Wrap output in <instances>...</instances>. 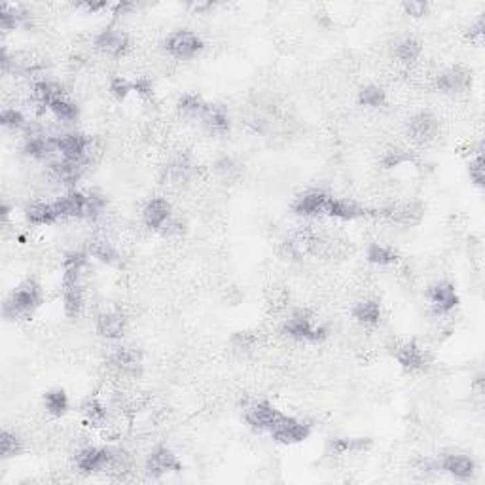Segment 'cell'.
<instances>
[{
  "label": "cell",
  "mask_w": 485,
  "mask_h": 485,
  "mask_svg": "<svg viewBox=\"0 0 485 485\" xmlns=\"http://www.w3.org/2000/svg\"><path fill=\"white\" fill-rule=\"evenodd\" d=\"M114 451L106 447H85L76 455V465L83 474H95L106 470L110 465Z\"/></svg>",
  "instance_id": "obj_10"
},
{
  "label": "cell",
  "mask_w": 485,
  "mask_h": 485,
  "mask_svg": "<svg viewBox=\"0 0 485 485\" xmlns=\"http://www.w3.org/2000/svg\"><path fill=\"white\" fill-rule=\"evenodd\" d=\"M324 215L334 216V218H340V220H356V218L368 216V211L364 207H361L359 203L347 202V199H336V197H328Z\"/></svg>",
  "instance_id": "obj_20"
},
{
  "label": "cell",
  "mask_w": 485,
  "mask_h": 485,
  "mask_svg": "<svg viewBox=\"0 0 485 485\" xmlns=\"http://www.w3.org/2000/svg\"><path fill=\"white\" fill-rule=\"evenodd\" d=\"M133 91V83H129L125 78L122 76H116L110 80V93L114 95L116 99H125L129 93Z\"/></svg>",
  "instance_id": "obj_44"
},
{
  "label": "cell",
  "mask_w": 485,
  "mask_h": 485,
  "mask_svg": "<svg viewBox=\"0 0 485 485\" xmlns=\"http://www.w3.org/2000/svg\"><path fill=\"white\" fill-rule=\"evenodd\" d=\"M283 334L292 340L298 341H322L328 336V330L322 326L313 324L311 317L307 311H296L290 319L283 324Z\"/></svg>",
  "instance_id": "obj_4"
},
{
  "label": "cell",
  "mask_w": 485,
  "mask_h": 485,
  "mask_svg": "<svg viewBox=\"0 0 485 485\" xmlns=\"http://www.w3.org/2000/svg\"><path fill=\"white\" fill-rule=\"evenodd\" d=\"M202 120L208 131L216 133V135H226L229 131V127H231L229 114L222 104H207Z\"/></svg>",
  "instance_id": "obj_21"
},
{
  "label": "cell",
  "mask_w": 485,
  "mask_h": 485,
  "mask_svg": "<svg viewBox=\"0 0 485 485\" xmlns=\"http://www.w3.org/2000/svg\"><path fill=\"white\" fill-rule=\"evenodd\" d=\"M270 432L271 436H273V440L279 442V444H302V442H305L307 438L311 436V425L305 423L302 419H296V417L283 416Z\"/></svg>",
  "instance_id": "obj_5"
},
{
  "label": "cell",
  "mask_w": 485,
  "mask_h": 485,
  "mask_svg": "<svg viewBox=\"0 0 485 485\" xmlns=\"http://www.w3.org/2000/svg\"><path fill=\"white\" fill-rule=\"evenodd\" d=\"M165 49L176 59H194L203 49V40L192 31H174L167 36Z\"/></svg>",
  "instance_id": "obj_6"
},
{
  "label": "cell",
  "mask_w": 485,
  "mask_h": 485,
  "mask_svg": "<svg viewBox=\"0 0 485 485\" xmlns=\"http://www.w3.org/2000/svg\"><path fill=\"white\" fill-rule=\"evenodd\" d=\"M176 106H179V110H181L184 116H188V118H202L203 112L207 108V103H205L199 95L186 93V95H182V97L179 99Z\"/></svg>",
  "instance_id": "obj_31"
},
{
  "label": "cell",
  "mask_w": 485,
  "mask_h": 485,
  "mask_svg": "<svg viewBox=\"0 0 485 485\" xmlns=\"http://www.w3.org/2000/svg\"><path fill=\"white\" fill-rule=\"evenodd\" d=\"M80 265H69L65 263V275H63V305L67 317L74 319L80 315L83 307V290L80 284Z\"/></svg>",
  "instance_id": "obj_3"
},
{
  "label": "cell",
  "mask_w": 485,
  "mask_h": 485,
  "mask_svg": "<svg viewBox=\"0 0 485 485\" xmlns=\"http://www.w3.org/2000/svg\"><path fill=\"white\" fill-rule=\"evenodd\" d=\"M82 8L93 14V12H99V10H106L108 2H85V4H82Z\"/></svg>",
  "instance_id": "obj_50"
},
{
  "label": "cell",
  "mask_w": 485,
  "mask_h": 485,
  "mask_svg": "<svg viewBox=\"0 0 485 485\" xmlns=\"http://www.w3.org/2000/svg\"><path fill=\"white\" fill-rule=\"evenodd\" d=\"M192 174V165L184 160L174 161L173 165L167 167V176L173 182H186Z\"/></svg>",
  "instance_id": "obj_41"
},
{
  "label": "cell",
  "mask_w": 485,
  "mask_h": 485,
  "mask_svg": "<svg viewBox=\"0 0 485 485\" xmlns=\"http://www.w3.org/2000/svg\"><path fill=\"white\" fill-rule=\"evenodd\" d=\"M182 470L181 461L176 459L173 451L169 447H158L150 453V457L146 461V472L158 478V476H163L167 472H179Z\"/></svg>",
  "instance_id": "obj_13"
},
{
  "label": "cell",
  "mask_w": 485,
  "mask_h": 485,
  "mask_svg": "<svg viewBox=\"0 0 485 485\" xmlns=\"http://www.w3.org/2000/svg\"><path fill=\"white\" fill-rule=\"evenodd\" d=\"M112 362H114V366L120 368L124 374L137 375L140 372V368H142V354H140L137 349H133V347H122V349H118V351L114 353Z\"/></svg>",
  "instance_id": "obj_23"
},
{
  "label": "cell",
  "mask_w": 485,
  "mask_h": 485,
  "mask_svg": "<svg viewBox=\"0 0 485 485\" xmlns=\"http://www.w3.org/2000/svg\"><path fill=\"white\" fill-rule=\"evenodd\" d=\"M281 417L283 413L270 402H256L247 409V423L256 430H271Z\"/></svg>",
  "instance_id": "obj_14"
},
{
  "label": "cell",
  "mask_w": 485,
  "mask_h": 485,
  "mask_svg": "<svg viewBox=\"0 0 485 485\" xmlns=\"http://www.w3.org/2000/svg\"><path fill=\"white\" fill-rule=\"evenodd\" d=\"M54 146L67 161L82 163L85 152H88V146H90V139L82 133H67V135L54 139Z\"/></svg>",
  "instance_id": "obj_9"
},
{
  "label": "cell",
  "mask_w": 485,
  "mask_h": 485,
  "mask_svg": "<svg viewBox=\"0 0 485 485\" xmlns=\"http://www.w3.org/2000/svg\"><path fill=\"white\" fill-rule=\"evenodd\" d=\"M353 317L362 324L374 326L381 319V305L375 299H362L353 307Z\"/></svg>",
  "instance_id": "obj_27"
},
{
  "label": "cell",
  "mask_w": 485,
  "mask_h": 485,
  "mask_svg": "<svg viewBox=\"0 0 485 485\" xmlns=\"http://www.w3.org/2000/svg\"><path fill=\"white\" fill-rule=\"evenodd\" d=\"M133 90L137 91V93H140V95H152V82H148V80H139V82L133 83Z\"/></svg>",
  "instance_id": "obj_49"
},
{
  "label": "cell",
  "mask_w": 485,
  "mask_h": 485,
  "mask_svg": "<svg viewBox=\"0 0 485 485\" xmlns=\"http://www.w3.org/2000/svg\"><path fill=\"white\" fill-rule=\"evenodd\" d=\"M468 174H470V181L476 184L478 188H484V156L482 152H478V156L468 163Z\"/></svg>",
  "instance_id": "obj_43"
},
{
  "label": "cell",
  "mask_w": 485,
  "mask_h": 485,
  "mask_svg": "<svg viewBox=\"0 0 485 485\" xmlns=\"http://www.w3.org/2000/svg\"><path fill=\"white\" fill-rule=\"evenodd\" d=\"M48 110L51 112L57 120H63V122H74V120L78 118V114H80L76 104L70 103L69 99L65 97L56 99L54 103L49 104Z\"/></svg>",
  "instance_id": "obj_36"
},
{
  "label": "cell",
  "mask_w": 485,
  "mask_h": 485,
  "mask_svg": "<svg viewBox=\"0 0 485 485\" xmlns=\"http://www.w3.org/2000/svg\"><path fill=\"white\" fill-rule=\"evenodd\" d=\"M427 298H429L430 305L436 315H445V313L453 311L459 305V296L455 286L447 281H442V283L432 284L427 292Z\"/></svg>",
  "instance_id": "obj_8"
},
{
  "label": "cell",
  "mask_w": 485,
  "mask_h": 485,
  "mask_svg": "<svg viewBox=\"0 0 485 485\" xmlns=\"http://www.w3.org/2000/svg\"><path fill=\"white\" fill-rule=\"evenodd\" d=\"M406 161H409L408 152H404V150H391V152L385 154V158H383V167H385V169H393V167L402 165Z\"/></svg>",
  "instance_id": "obj_45"
},
{
  "label": "cell",
  "mask_w": 485,
  "mask_h": 485,
  "mask_svg": "<svg viewBox=\"0 0 485 485\" xmlns=\"http://www.w3.org/2000/svg\"><path fill=\"white\" fill-rule=\"evenodd\" d=\"M0 451H2V457L10 459L15 457L21 451V440L12 432L4 430L2 436H0Z\"/></svg>",
  "instance_id": "obj_38"
},
{
  "label": "cell",
  "mask_w": 485,
  "mask_h": 485,
  "mask_svg": "<svg viewBox=\"0 0 485 485\" xmlns=\"http://www.w3.org/2000/svg\"><path fill=\"white\" fill-rule=\"evenodd\" d=\"M215 171L218 176H222L224 181H233L237 176V173H239V165H237L233 158L224 156V158H220V160L215 163Z\"/></svg>",
  "instance_id": "obj_39"
},
{
  "label": "cell",
  "mask_w": 485,
  "mask_h": 485,
  "mask_svg": "<svg viewBox=\"0 0 485 485\" xmlns=\"http://www.w3.org/2000/svg\"><path fill=\"white\" fill-rule=\"evenodd\" d=\"M51 148H56L54 146V139H48V137L38 135V133H31L27 140H25L23 152L31 156V158H35V160H44V158L49 156Z\"/></svg>",
  "instance_id": "obj_26"
},
{
  "label": "cell",
  "mask_w": 485,
  "mask_h": 485,
  "mask_svg": "<svg viewBox=\"0 0 485 485\" xmlns=\"http://www.w3.org/2000/svg\"><path fill=\"white\" fill-rule=\"evenodd\" d=\"M0 124L8 127V129H23L27 125V122H25V116L19 110L6 108V110H2V114H0Z\"/></svg>",
  "instance_id": "obj_42"
},
{
  "label": "cell",
  "mask_w": 485,
  "mask_h": 485,
  "mask_svg": "<svg viewBox=\"0 0 485 485\" xmlns=\"http://www.w3.org/2000/svg\"><path fill=\"white\" fill-rule=\"evenodd\" d=\"M379 215L400 226H417L423 220L425 205L421 202H396L383 208Z\"/></svg>",
  "instance_id": "obj_7"
},
{
  "label": "cell",
  "mask_w": 485,
  "mask_h": 485,
  "mask_svg": "<svg viewBox=\"0 0 485 485\" xmlns=\"http://www.w3.org/2000/svg\"><path fill=\"white\" fill-rule=\"evenodd\" d=\"M328 195L322 192H307L296 197V202L292 203V211L298 216H317L324 215Z\"/></svg>",
  "instance_id": "obj_18"
},
{
  "label": "cell",
  "mask_w": 485,
  "mask_h": 485,
  "mask_svg": "<svg viewBox=\"0 0 485 485\" xmlns=\"http://www.w3.org/2000/svg\"><path fill=\"white\" fill-rule=\"evenodd\" d=\"M25 216L31 224L35 226H48L59 220V213L54 203H35L25 211Z\"/></svg>",
  "instance_id": "obj_24"
},
{
  "label": "cell",
  "mask_w": 485,
  "mask_h": 485,
  "mask_svg": "<svg viewBox=\"0 0 485 485\" xmlns=\"http://www.w3.org/2000/svg\"><path fill=\"white\" fill-rule=\"evenodd\" d=\"M366 258L370 263H375V265H391L398 260V254L395 250L388 249L385 245H379V243H372L366 250Z\"/></svg>",
  "instance_id": "obj_32"
},
{
  "label": "cell",
  "mask_w": 485,
  "mask_h": 485,
  "mask_svg": "<svg viewBox=\"0 0 485 485\" xmlns=\"http://www.w3.org/2000/svg\"><path fill=\"white\" fill-rule=\"evenodd\" d=\"M90 254L93 258H97L99 262L104 263H116L120 260L118 252L112 249L106 241H93L90 247Z\"/></svg>",
  "instance_id": "obj_37"
},
{
  "label": "cell",
  "mask_w": 485,
  "mask_h": 485,
  "mask_svg": "<svg viewBox=\"0 0 485 485\" xmlns=\"http://www.w3.org/2000/svg\"><path fill=\"white\" fill-rule=\"evenodd\" d=\"M231 343L236 345V349H250L252 343H254V338H252L249 332H237L236 336H233Z\"/></svg>",
  "instance_id": "obj_47"
},
{
  "label": "cell",
  "mask_w": 485,
  "mask_h": 485,
  "mask_svg": "<svg viewBox=\"0 0 485 485\" xmlns=\"http://www.w3.org/2000/svg\"><path fill=\"white\" fill-rule=\"evenodd\" d=\"M359 103L364 104V106H370V108H379V106L387 103V93L379 85L370 83L366 88H362L361 93H359Z\"/></svg>",
  "instance_id": "obj_35"
},
{
  "label": "cell",
  "mask_w": 485,
  "mask_h": 485,
  "mask_svg": "<svg viewBox=\"0 0 485 485\" xmlns=\"http://www.w3.org/2000/svg\"><path fill=\"white\" fill-rule=\"evenodd\" d=\"M470 38L472 40H482L484 38V33H485V25H484V15L482 17H478V21L474 23V25H470Z\"/></svg>",
  "instance_id": "obj_48"
},
{
  "label": "cell",
  "mask_w": 485,
  "mask_h": 485,
  "mask_svg": "<svg viewBox=\"0 0 485 485\" xmlns=\"http://www.w3.org/2000/svg\"><path fill=\"white\" fill-rule=\"evenodd\" d=\"M438 131H440V122L430 112H419L409 120L408 133L416 142H430L436 139Z\"/></svg>",
  "instance_id": "obj_12"
},
{
  "label": "cell",
  "mask_w": 485,
  "mask_h": 485,
  "mask_svg": "<svg viewBox=\"0 0 485 485\" xmlns=\"http://www.w3.org/2000/svg\"><path fill=\"white\" fill-rule=\"evenodd\" d=\"M42 305V288L36 281L21 283L4 304L6 319H27Z\"/></svg>",
  "instance_id": "obj_1"
},
{
  "label": "cell",
  "mask_w": 485,
  "mask_h": 485,
  "mask_svg": "<svg viewBox=\"0 0 485 485\" xmlns=\"http://www.w3.org/2000/svg\"><path fill=\"white\" fill-rule=\"evenodd\" d=\"M83 416L90 419L91 423H97L101 425L106 419V409H104V406L99 400H95V398H90L88 402L83 404Z\"/></svg>",
  "instance_id": "obj_40"
},
{
  "label": "cell",
  "mask_w": 485,
  "mask_h": 485,
  "mask_svg": "<svg viewBox=\"0 0 485 485\" xmlns=\"http://www.w3.org/2000/svg\"><path fill=\"white\" fill-rule=\"evenodd\" d=\"M95 46L110 57H122L129 48V36L120 28H106L95 38Z\"/></svg>",
  "instance_id": "obj_15"
},
{
  "label": "cell",
  "mask_w": 485,
  "mask_h": 485,
  "mask_svg": "<svg viewBox=\"0 0 485 485\" xmlns=\"http://www.w3.org/2000/svg\"><path fill=\"white\" fill-rule=\"evenodd\" d=\"M142 220L148 228L161 229L171 220V205L163 197H154L142 208Z\"/></svg>",
  "instance_id": "obj_17"
},
{
  "label": "cell",
  "mask_w": 485,
  "mask_h": 485,
  "mask_svg": "<svg viewBox=\"0 0 485 485\" xmlns=\"http://www.w3.org/2000/svg\"><path fill=\"white\" fill-rule=\"evenodd\" d=\"M31 19V14L27 10H23L19 6H12V4H2L0 6V28L2 31H10L23 25L25 21Z\"/></svg>",
  "instance_id": "obj_28"
},
{
  "label": "cell",
  "mask_w": 485,
  "mask_h": 485,
  "mask_svg": "<svg viewBox=\"0 0 485 485\" xmlns=\"http://www.w3.org/2000/svg\"><path fill=\"white\" fill-rule=\"evenodd\" d=\"M472 85V72L461 65H455L451 69L438 74L436 88L444 93H463Z\"/></svg>",
  "instance_id": "obj_11"
},
{
  "label": "cell",
  "mask_w": 485,
  "mask_h": 485,
  "mask_svg": "<svg viewBox=\"0 0 485 485\" xmlns=\"http://www.w3.org/2000/svg\"><path fill=\"white\" fill-rule=\"evenodd\" d=\"M442 470L457 479H468L476 472V463L468 455H445L442 461Z\"/></svg>",
  "instance_id": "obj_22"
},
{
  "label": "cell",
  "mask_w": 485,
  "mask_h": 485,
  "mask_svg": "<svg viewBox=\"0 0 485 485\" xmlns=\"http://www.w3.org/2000/svg\"><path fill=\"white\" fill-rule=\"evenodd\" d=\"M59 218H95L101 213V208L104 207V199L101 195L90 194L85 195L82 192H70L61 199H57L56 203Z\"/></svg>",
  "instance_id": "obj_2"
},
{
  "label": "cell",
  "mask_w": 485,
  "mask_h": 485,
  "mask_svg": "<svg viewBox=\"0 0 485 485\" xmlns=\"http://www.w3.org/2000/svg\"><path fill=\"white\" fill-rule=\"evenodd\" d=\"M82 163H78V161L65 160L61 161V163H56V165H54V173H56V176L63 184H74V182L82 176Z\"/></svg>",
  "instance_id": "obj_34"
},
{
  "label": "cell",
  "mask_w": 485,
  "mask_h": 485,
  "mask_svg": "<svg viewBox=\"0 0 485 485\" xmlns=\"http://www.w3.org/2000/svg\"><path fill=\"white\" fill-rule=\"evenodd\" d=\"M395 56L396 59H400L402 63L417 61L419 56H421V42L416 40V38H411V36L404 38V40H400L398 44H396Z\"/></svg>",
  "instance_id": "obj_33"
},
{
  "label": "cell",
  "mask_w": 485,
  "mask_h": 485,
  "mask_svg": "<svg viewBox=\"0 0 485 485\" xmlns=\"http://www.w3.org/2000/svg\"><path fill=\"white\" fill-rule=\"evenodd\" d=\"M63 97V88L56 82H38L33 90V99L38 106L49 108V104L54 103L56 99Z\"/></svg>",
  "instance_id": "obj_29"
},
{
  "label": "cell",
  "mask_w": 485,
  "mask_h": 485,
  "mask_svg": "<svg viewBox=\"0 0 485 485\" xmlns=\"http://www.w3.org/2000/svg\"><path fill=\"white\" fill-rule=\"evenodd\" d=\"M125 326H127V320L118 311L101 313L97 317V332L106 340H120L125 334Z\"/></svg>",
  "instance_id": "obj_19"
},
{
  "label": "cell",
  "mask_w": 485,
  "mask_h": 485,
  "mask_svg": "<svg viewBox=\"0 0 485 485\" xmlns=\"http://www.w3.org/2000/svg\"><path fill=\"white\" fill-rule=\"evenodd\" d=\"M402 8L406 10V14L408 15H413V17H421V15L427 14L429 4H427V2H404Z\"/></svg>",
  "instance_id": "obj_46"
},
{
  "label": "cell",
  "mask_w": 485,
  "mask_h": 485,
  "mask_svg": "<svg viewBox=\"0 0 485 485\" xmlns=\"http://www.w3.org/2000/svg\"><path fill=\"white\" fill-rule=\"evenodd\" d=\"M395 356L398 364L409 372H419L429 366V354L425 353V349L417 345L416 341H409L406 345L398 347Z\"/></svg>",
  "instance_id": "obj_16"
},
{
  "label": "cell",
  "mask_w": 485,
  "mask_h": 485,
  "mask_svg": "<svg viewBox=\"0 0 485 485\" xmlns=\"http://www.w3.org/2000/svg\"><path fill=\"white\" fill-rule=\"evenodd\" d=\"M44 406L48 409L49 416L61 417L67 413L69 409V396L63 388H54V391H48L44 395Z\"/></svg>",
  "instance_id": "obj_30"
},
{
  "label": "cell",
  "mask_w": 485,
  "mask_h": 485,
  "mask_svg": "<svg viewBox=\"0 0 485 485\" xmlns=\"http://www.w3.org/2000/svg\"><path fill=\"white\" fill-rule=\"evenodd\" d=\"M372 445L370 438H332L328 442V450L336 455H345V453H361L366 451Z\"/></svg>",
  "instance_id": "obj_25"
}]
</instances>
